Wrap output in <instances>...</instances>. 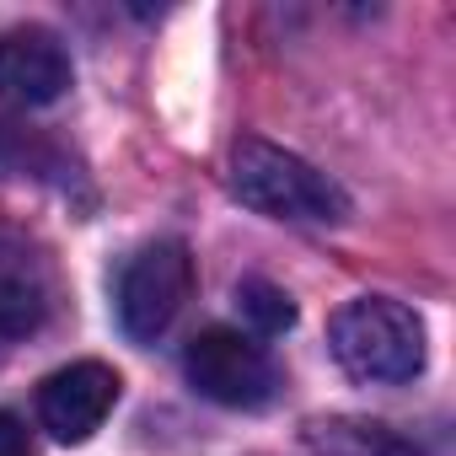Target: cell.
<instances>
[{
  "mask_svg": "<svg viewBox=\"0 0 456 456\" xmlns=\"http://www.w3.org/2000/svg\"><path fill=\"white\" fill-rule=\"evenodd\" d=\"M333 360L365 387H403L424 370V322L387 296H354L328 322Z\"/></svg>",
  "mask_w": 456,
  "mask_h": 456,
  "instance_id": "1",
  "label": "cell"
},
{
  "mask_svg": "<svg viewBox=\"0 0 456 456\" xmlns=\"http://www.w3.org/2000/svg\"><path fill=\"white\" fill-rule=\"evenodd\" d=\"M70 92V54L49 28L0 33V97L17 108H49Z\"/></svg>",
  "mask_w": 456,
  "mask_h": 456,
  "instance_id": "6",
  "label": "cell"
},
{
  "mask_svg": "<svg viewBox=\"0 0 456 456\" xmlns=\"http://www.w3.org/2000/svg\"><path fill=\"white\" fill-rule=\"evenodd\" d=\"M44 322V301L22 280H0V354H12L33 328Z\"/></svg>",
  "mask_w": 456,
  "mask_h": 456,
  "instance_id": "9",
  "label": "cell"
},
{
  "mask_svg": "<svg viewBox=\"0 0 456 456\" xmlns=\"http://www.w3.org/2000/svg\"><path fill=\"white\" fill-rule=\"evenodd\" d=\"M118 370L102 360H76L60 365L54 376L38 381V424L60 440V445H81L102 429V419L118 403Z\"/></svg>",
  "mask_w": 456,
  "mask_h": 456,
  "instance_id": "5",
  "label": "cell"
},
{
  "mask_svg": "<svg viewBox=\"0 0 456 456\" xmlns=\"http://www.w3.org/2000/svg\"><path fill=\"white\" fill-rule=\"evenodd\" d=\"M306 451L312 456H419L397 429L370 424V419H322V424H306Z\"/></svg>",
  "mask_w": 456,
  "mask_h": 456,
  "instance_id": "7",
  "label": "cell"
},
{
  "mask_svg": "<svg viewBox=\"0 0 456 456\" xmlns=\"http://www.w3.org/2000/svg\"><path fill=\"white\" fill-rule=\"evenodd\" d=\"M188 290H193V258H188L183 242H151V248H140L118 269V285H113L118 328L134 344H156L177 322V312L188 306Z\"/></svg>",
  "mask_w": 456,
  "mask_h": 456,
  "instance_id": "3",
  "label": "cell"
},
{
  "mask_svg": "<svg viewBox=\"0 0 456 456\" xmlns=\"http://www.w3.org/2000/svg\"><path fill=\"white\" fill-rule=\"evenodd\" d=\"M237 312H242V322H248L253 333H264V338H280V333L296 328V301H290L280 285H269V280H242V285H237Z\"/></svg>",
  "mask_w": 456,
  "mask_h": 456,
  "instance_id": "8",
  "label": "cell"
},
{
  "mask_svg": "<svg viewBox=\"0 0 456 456\" xmlns=\"http://www.w3.org/2000/svg\"><path fill=\"white\" fill-rule=\"evenodd\" d=\"M0 456H33V435L12 408H0Z\"/></svg>",
  "mask_w": 456,
  "mask_h": 456,
  "instance_id": "10",
  "label": "cell"
},
{
  "mask_svg": "<svg viewBox=\"0 0 456 456\" xmlns=\"http://www.w3.org/2000/svg\"><path fill=\"white\" fill-rule=\"evenodd\" d=\"M183 376L199 397H209L220 408H264L280 387L264 344H253L237 328H204L183 349Z\"/></svg>",
  "mask_w": 456,
  "mask_h": 456,
  "instance_id": "4",
  "label": "cell"
},
{
  "mask_svg": "<svg viewBox=\"0 0 456 456\" xmlns=\"http://www.w3.org/2000/svg\"><path fill=\"white\" fill-rule=\"evenodd\" d=\"M232 193L269 220H344L349 193L285 145L242 140L232 151Z\"/></svg>",
  "mask_w": 456,
  "mask_h": 456,
  "instance_id": "2",
  "label": "cell"
}]
</instances>
